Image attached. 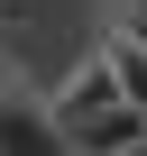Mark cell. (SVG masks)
Wrapping results in <instances>:
<instances>
[{
	"label": "cell",
	"mask_w": 147,
	"mask_h": 156,
	"mask_svg": "<svg viewBox=\"0 0 147 156\" xmlns=\"http://www.w3.org/2000/svg\"><path fill=\"white\" fill-rule=\"evenodd\" d=\"M101 55H110V73H120V92H129V101H147V37H138L129 19L101 37Z\"/></svg>",
	"instance_id": "3957f363"
},
{
	"label": "cell",
	"mask_w": 147,
	"mask_h": 156,
	"mask_svg": "<svg viewBox=\"0 0 147 156\" xmlns=\"http://www.w3.org/2000/svg\"><path fill=\"white\" fill-rule=\"evenodd\" d=\"M55 147V129H46V101H28L19 83H0V156H9V147Z\"/></svg>",
	"instance_id": "7a4b0ae2"
},
{
	"label": "cell",
	"mask_w": 147,
	"mask_h": 156,
	"mask_svg": "<svg viewBox=\"0 0 147 156\" xmlns=\"http://www.w3.org/2000/svg\"><path fill=\"white\" fill-rule=\"evenodd\" d=\"M110 101H129V92H120V73H110V55L92 46L83 64H74V83H64V92L46 101V129H55V147H83V138H92V119H101Z\"/></svg>",
	"instance_id": "6da1fadb"
}]
</instances>
